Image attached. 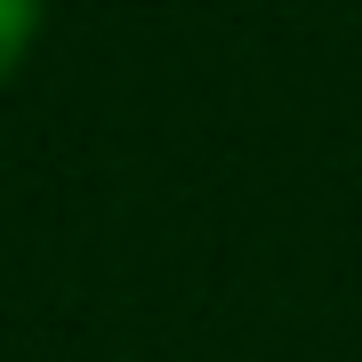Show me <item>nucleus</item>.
Segmentation results:
<instances>
[{"instance_id":"1","label":"nucleus","mask_w":362,"mask_h":362,"mask_svg":"<svg viewBox=\"0 0 362 362\" xmlns=\"http://www.w3.org/2000/svg\"><path fill=\"white\" fill-rule=\"evenodd\" d=\"M33 25H40V0H0V81L25 65L33 49Z\"/></svg>"}]
</instances>
